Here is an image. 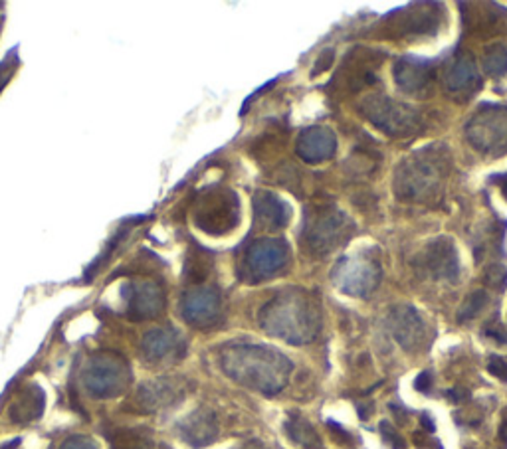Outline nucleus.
I'll list each match as a JSON object with an SVG mask.
<instances>
[{
	"mask_svg": "<svg viewBox=\"0 0 507 449\" xmlns=\"http://www.w3.org/2000/svg\"><path fill=\"white\" fill-rule=\"evenodd\" d=\"M420 424H422V427H425V430H426L428 434L436 432V425H435V422L430 420V416H428V414H422V416H420Z\"/></svg>",
	"mask_w": 507,
	"mask_h": 449,
	"instance_id": "nucleus-36",
	"label": "nucleus"
},
{
	"mask_svg": "<svg viewBox=\"0 0 507 449\" xmlns=\"http://www.w3.org/2000/svg\"><path fill=\"white\" fill-rule=\"evenodd\" d=\"M181 315L196 329L215 327L222 315V299L215 287H193L181 299Z\"/></svg>",
	"mask_w": 507,
	"mask_h": 449,
	"instance_id": "nucleus-12",
	"label": "nucleus"
},
{
	"mask_svg": "<svg viewBox=\"0 0 507 449\" xmlns=\"http://www.w3.org/2000/svg\"><path fill=\"white\" fill-rule=\"evenodd\" d=\"M485 303H488V293H485L483 290H478V291L470 293L466 297V301L462 303L460 311H458V320H460V323H468V320L478 317L483 311Z\"/></svg>",
	"mask_w": 507,
	"mask_h": 449,
	"instance_id": "nucleus-26",
	"label": "nucleus"
},
{
	"mask_svg": "<svg viewBox=\"0 0 507 449\" xmlns=\"http://www.w3.org/2000/svg\"><path fill=\"white\" fill-rule=\"evenodd\" d=\"M357 226L347 212L333 202H313L305 210L301 244L311 255H327L353 238Z\"/></svg>",
	"mask_w": 507,
	"mask_h": 449,
	"instance_id": "nucleus-4",
	"label": "nucleus"
},
{
	"mask_svg": "<svg viewBox=\"0 0 507 449\" xmlns=\"http://www.w3.org/2000/svg\"><path fill=\"white\" fill-rule=\"evenodd\" d=\"M220 367L228 378L266 396L282 392L293 370L288 357L266 345H230L222 350Z\"/></svg>",
	"mask_w": 507,
	"mask_h": 449,
	"instance_id": "nucleus-1",
	"label": "nucleus"
},
{
	"mask_svg": "<svg viewBox=\"0 0 507 449\" xmlns=\"http://www.w3.org/2000/svg\"><path fill=\"white\" fill-rule=\"evenodd\" d=\"M500 437L503 442H507V420H503V424L500 425Z\"/></svg>",
	"mask_w": 507,
	"mask_h": 449,
	"instance_id": "nucleus-39",
	"label": "nucleus"
},
{
	"mask_svg": "<svg viewBox=\"0 0 507 449\" xmlns=\"http://www.w3.org/2000/svg\"><path fill=\"white\" fill-rule=\"evenodd\" d=\"M185 394L187 387L181 378L163 377L141 384L139 392H137V402H139L143 412H158L181 402Z\"/></svg>",
	"mask_w": 507,
	"mask_h": 449,
	"instance_id": "nucleus-16",
	"label": "nucleus"
},
{
	"mask_svg": "<svg viewBox=\"0 0 507 449\" xmlns=\"http://www.w3.org/2000/svg\"><path fill=\"white\" fill-rule=\"evenodd\" d=\"M46 396L38 384H28V387L20 388L14 396L13 404L8 408L10 422L13 424H30L38 420L42 412H44Z\"/></svg>",
	"mask_w": 507,
	"mask_h": 449,
	"instance_id": "nucleus-22",
	"label": "nucleus"
},
{
	"mask_svg": "<svg viewBox=\"0 0 507 449\" xmlns=\"http://www.w3.org/2000/svg\"><path fill=\"white\" fill-rule=\"evenodd\" d=\"M290 262V245L280 238H262L248 245L240 277L246 283H260L278 275Z\"/></svg>",
	"mask_w": 507,
	"mask_h": 449,
	"instance_id": "nucleus-10",
	"label": "nucleus"
},
{
	"mask_svg": "<svg viewBox=\"0 0 507 449\" xmlns=\"http://www.w3.org/2000/svg\"><path fill=\"white\" fill-rule=\"evenodd\" d=\"M359 111L365 115L368 123H373L380 133L388 137H408L420 131V115L410 105L400 103L388 95L373 93L359 105Z\"/></svg>",
	"mask_w": 507,
	"mask_h": 449,
	"instance_id": "nucleus-5",
	"label": "nucleus"
},
{
	"mask_svg": "<svg viewBox=\"0 0 507 449\" xmlns=\"http://www.w3.org/2000/svg\"><path fill=\"white\" fill-rule=\"evenodd\" d=\"M0 30H3V16H0Z\"/></svg>",
	"mask_w": 507,
	"mask_h": 449,
	"instance_id": "nucleus-40",
	"label": "nucleus"
},
{
	"mask_svg": "<svg viewBox=\"0 0 507 449\" xmlns=\"http://www.w3.org/2000/svg\"><path fill=\"white\" fill-rule=\"evenodd\" d=\"M448 398L452 402H462V400L468 398V392L464 388H452V390H448Z\"/></svg>",
	"mask_w": 507,
	"mask_h": 449,
	"instance_id": "nucleus-35",
	"label": "nucleus"
},
{
	"mask_svg": "<svg viewBox=\"0 0 507 449\" xmlns=\"http://www.w3.org/2000/svg\"><path fill=\"white\" fill-rule=\"evenodd\" d=\"M383 277L378 258L373 250H359L343 255L331 272V282L337 290L351 297H368Z\"/></svg>",
	"mask_w": 507,
	"mask_h": 449,
	"instance_id": "nucleus-6",
	"label": "nucleus"
},
{
	"mask_svg": "<svg viewBox=\"0 0 507 449\" xmlns=\"http://www.w3.org/2000/svg\"><path fill=\"white\" fill-rule=\"evenodd\" d=\"M357 408H359V414H361V420H367V418H368V412L373 410V406H371V404H368V406H361V404H359Z\"/></svg>",
	"mask_w": 507,
	"mask_h": 449,
	"instance_id": "nucleus-37",
	"label": "nucleus"
},
{
	"mask_svg": "<svg viewBox=\"0 0 507 449\" xmlns=\"http://www.w3.org/2000/svg\"><path fill=\"white\" fill-rule=\"evenodd\" d=\"M415 388L418 392H428L432 388V374L426 372V370L420 372L418 377H416V380H415Z\"/></svg>",
	"mask_w": 507,
	"mask_h": 449,
	"instance_id": "nucleus-33",
	"label": "nucleus"
},
{
	"mask_svg": "<svg viewBox=\"0 0 507 449\" xmlns=\"http://www.w3.org/2000/svg\"><path fill=\"white\" fill-rule=\"evenodd\" d=\"M260 327L288 345H308L321 329V309L305 290H285L262 307Z\"/></svg>",
	"mask_w": 507,
	"mask_h": 449,
	"instance_id": "nucleus-2",
	"label": "nucleus"
},
{
	"mask_svg": "<svg viewBox=\"0 0 507 449\" xmlns=\"http://www.w3.org/2000/svg\"><path fill=\"white\" fill-rule=\"evenodd\" d=\"M285 432H288L292 442L300 444L303 447H313V449L321 447L320 435H317L313 425L308 420H303L301 416H292V418L285 422Z\"/></svg>",
	"mask_w": 507,
	"mask_h": 449,
	"instance_id": "nucleus-24",
	"label": "nucleus"
},
{
	"mask_svg": "<svg viewBox=\"0 0 507 449\" xmlns=\"http://www.w3.org/2000/svg\"><path fill=\"white\" fill-rule=\"evenodd\" d=\"M420 270L435 280H456L460 273V258L456 244L450 238H438L420 253Z\"/></svg>",
	"mask_w": 507,
	"mask_h": 449,
	"instance_id": "nucleus-15",
	"label": "nucleus"
},
{
	"mask_svg": "<svg viewBox=\"0 0 507 449\" xmlns=\"http://www.w3.org/2000/svg\"><path fill=\"white\" fill-rule=\"evenodd\" d=\"M444 88L458 100H470L482 88V73L470 52H456L444 70Z\"/></svg>",
	"mask_w": 507,
	"mask_h": 449,
	"instance_id": "nucleus-13",
	"label": "nucleus"
},
{
	"mask_svg": "<svg viewBox=\"0 0 507 449\" xmlns=\"http://www.w3.org/2000/svg\"><path fill=\"white\" fill-rule=\"evenodd\" d=\"M452 160L448 148L430 145L418 148L398 165L395 173V195L407 202H436L442 198L450 177Z\"/></svg>",
	"mask_w": 507,
	"mask_h": 449,
	"instance_id": "nucleus-3",
	"label": "nucleus"
},
{
	"mask_svg": "<svg viewBox=\"0 0 507 449\" xmlns=\"http://www.w3.org/2000/svg\"><path fill=\"white\" fill-rule=\"evenodd\" d=\"M81 380L93 398H115L129 387V362L118 352H98L88 360Z\"/></svg>",
	"mask_w": 507,
	"mask_h": 449,
	"instance_id": "nucleus-8",
	"label": "nucleus"
},
{
	"mask_svg": "<svg viewBox=\"0 0 507 449\" xmlns=\"http://www.w3.org/2000/svg\"><path fill=\"white\" fill-rule=\"evenodd\" d=\"M60 449H100L91 437L86 435H72L60 445Z\"/></svg>",
	"mask_w": 507,
	"mask_h": 449,
	"instance_id": "nucleus-30",
	"label": "nucleus"
},
{
	"mask_svg": "<svg viewBox=\"0 0 507 449\" xmlns=\"http://www.w3.org/2000/svg\"><path fill=\"white\" fill-rule=\"evenodd\" d=\"M141 352L145 360L158 365V362L178 360L185 355V339L178 330L171 327L153 329L141 340Z\"/></svg>",
	"mask_w": 507,
	"mask_h": 449,
	"instance_id": "nucleus-20",
	"label": "nucleus"
},
{
	"mask_svg": "<svg viewBox=\"0 0 507 449\" xmlns=\"http://www.w3.org/2000/svg\"><path fill=\"white\" fill-rule=\"evenodd\" d=\"M488 370H490V374H493L495 378L507 382V362L503 358L492 357L488 362Z\"/></svg>",
	"mask_w": 507,
	"mask_h": 449,
	"instance_id": "nucleus-32",
	"label": "nucleus"
},
{
	"mask_svg": "<svg viewBox=\"0 0 507 449\" xmlns=\"http://www.w3.org/2000/svg\"><path fill=\"white\" fill-rule=\"evenodd\" d=\"M177 432L181 435V440L190 447L200 449L210 444H215L218 435V424L216 416L208 408H198L193 414H188L185 420L178 422Z\"/></svg>",
	"mask_w": 507,
	"mask_h": 449,
	"instance_id": "nucleus-21",
	"label": "nucleus"
},
{
	"mask_svg": "<svg viewBox=\"0 0 507 449\" xmlns=\"http://www.w3.org/2000/svg\"><path fill=\"white\" fill-rule=\"evenodd\" d=\"M295 153L308 165H320L335 157L337 137L330 127L315 125L303 129L295 143Z\"/></svg>",
	"mask_w": 507,
	"mask_h": 449,
	"instance_id": "nucleus-19",
	"label": "nucleus"
},
{
	"mask_svg": "<svg viewBox=\"0 0 507 449\" xmlns=\"http://www.w3.org/2000/svg\"><path fill=\"white\" fill-rule=\"evenodd\" d=\"M18 63H20V60H18V48L10 50L6 56H5V60L0 62V93H3V90L6 88V83L13 80L14 72L18 70Z\"/></svg>",
	"mask_w": 507,
	"mask_h": 449,
	"instance_id": "nucleus-27",
	"label": "nucleus"
},
{
	"mask_svg": "<svg viewBox=\"0 0 507 449\" xmlns=\"http://www.w3.org/2000/svg\"><path fill=\"white\" fill-rule=\"evenodd\" d=\"M125 313L131 320L157 319L165 311V291L163 287L151 280L129 282L123 287Z\"/></svg>",
	"mask_w": 507,
	"mask_h": 449,
	"instance_id": "nucleus-11",
	"label": "nucleus"
},
{
	"mask_svg": "<svg viewBox=\"0 0 507 449\" xmlns=\"http://www.w3.org/2000/svg\"><path fill=\"white\" fill-rule=\"evenodd\" d=\"M485 335L492 337L493 340H498V343H507V333L502 325H490L485 329Z\"/></svg>",
	"mask_w": 507,
	"mask_h": 449,
	"instance_id": "nucleus-34",
	"label": "nucleus"
},
{
	"mask_svg": "<svg viewBox=\"0 0 507 449\" xmlns=\"http://www.w3.org/2000/svg\"><path fill=\"white\" fill-rule=\"evenodd\" d=\"M110 449H165L158 445L153 435L141 427H123L110 434Z\"/></svg>",
	"mask_w": 507,
	"mask_h": 449,
	"instance_id": "nucleus-23",
	"label": "nucleus"
},
{
	"mask_svg": "<svg viewBox=\"0 0 507 449\" xmlns=\"http://www.w3.org/2000/svg\"><path fill=\"white\" fill-rule=\"evenodd\" d=\"M483 282L495 291H503L507 285V270L502 263H492L488 270L483 272Z\"/></svg>",
	"mask_w": 507,
	"mask_h": 449,
	"instance_id": "nucleus-28",
	"label": "nucleus"
},
{
	"mask_svg": "<svg viewBox=\"0 0 507 449\" xmlns=\"http://www.w3.org/2000/svg\"><path fill=\"white\" fill-rule=\"evenodd\" d=\"M254 226L266 232H278L292 220V206L276 192L258 190L254 195Z\"/></svg>",
	"mask_w": 507,
	"mask_h": 449,
	"instance_id": "nucleus-18",
	"label": "nucleus"
},
{
	"mask_svg": "<svg viewBox=\"0 0 507 449\" xmlns=\"http://www.w3.org/2000/svg\"><path fill=\"white\" fill-rule=\"evenodd\" d=\"M393 78L400 91L420 98L425 95L436 80L435 62L418 56L398 58L393 68Z\"/></svg>",
	"mask_w": 507,
	"mask_h": 449,
	"instance_id": "nucleus-14",
	"label": "nucleus"
},
{
	"mask_svg": "<svg viewBox=\"0 0 507 449\" xmlns=\"http://www.w3.org/2000/svg\"><path fill=\"white\" fill-rule=\"evenodd\" d=\"M500 186H502V192H503V196L507 198V175H502L500 178Z\"/></svg>",
	"mask_w": 507,
	"mask_h": 449,
	"instance_id": "nucleus-38",
	"label": "nucleus"
},
{
	"mask_svg": "<svg viewBox=\"0 0 507 449\" xmlns=\"http://www.w3.org/2000/svg\"><path fill=\"white\" fill-rule=\"evenodd\" d=\"M483 70L492 78L507 76V46L492 44L483 50Z\"/></svg>",
	"mask_w": 507,
	"mask_h": 449,
	"instance_id": "nucleus-25",
	"label": "nucleus"
},
{
	"mask_svg": "<svg viewBox=\"0 0 507 449\" xmlns=\"http://www.w3.org/2000/svg\"><path fill=\"white\" fill-rule=\"evenodd\" d=\"M388 329L397 343L405 350H418L426 339L425 320L415 307L398 305L388 315Z\"/></svg>",
	"mask_w": 507,
	"mask_h": 449,
	"instance_id": "nucleus-17",
	"label": "nucleus"
},
{
	"mask_svg": "<svg viewBox=\"0 0 507 449\" xmlns=\"http://www.w3.org/2000/svg\"><path fill=\"white\" fill-rule=\"evenodd\" d=\"M378 430H380V434H383V440L393 449H405L407 447L405 437L395 430L393 424H388L387 420H383V422H380V425H378Z\"/></svg>",
	"mask_w": 507,
	"mask_h": 449,
	"instance_id": "nucleus-29",
	"label": "nucleus"
},
{
	"mask_svg": "<svg viewBox=\"0 0 507 449\" xmlns=\"http://www.w3.org/2000/svg\"><path fill=\"white\" fill-rule=\"evenodd\" d=\"M333 56H335V52H333V50H325V52H321V56L317 58L315 66H313V70H311V76H320V73H323L325 70H330V68H331V63H333Z\"/></svg>",
	"mask_w": 507,
	"mask_h": 449,
	"instance_id": "nucleus-31",
	"label": "nucleus"
},
{
	"mask_svg": "<svg viewBox=\"0 0 507 449\" xmlns=\"http://www.w3.org/2000/svg\"><path fill=\"white\" fill-rule=\"evenodd\" d=\"M193 220L200 228L213 236H222L236 228L240 220V202L234 192L222 186L205 190L195 202Z\"/></svg>",
	"mask_w": 507,
	"mask_h": 449,
	"instance_id": "nucleus-7",
	"label": "nucleus"
},
{
	"mask_svg": "<svg viewBox=\"0 0 507 449\" xmlns=\"http://www.w3.org/2000/svg\"><path fill=\"white\" fill-rule=\"evenodd\" d=\"M466 139L475 151L503 155L507 151V107L482 105L466 125Z\"/></svg>",
	"mask_w": 507,
	"mask_h": 449,
	"instance_id": "nucleus-9",
	"label": "nucleus"
}]
</instances>
